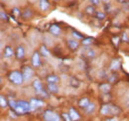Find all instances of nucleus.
Masks as SVG:
<instances>
[{
  "label": "nucleus",
  "instance_id": "obj_21",
  "mask_svg": "<svg viewBox=\"0 0 129 121\" xmlns=\"http://www.w3.org/2000/svg\"><path fill=\"white\" fill-rule=\"evenodd\" d=\"M83 110H84V112H85L86 114H92V113L95 111V104L92 103V102H90L89 105L87 106L85 109H83Z\"/></svg>",
  "mask_w": 129,
  "mask_h": 121
},
{
  "label": "nucleus",
  "instance_id": "obj_32",
  "mask_svg": "<svg viewBox=\"0 0 129 121\" xmlns=\"http://www.w3.org/2000/svg\"><path fill=\"white\" fill-rule=\"evenodd\" d=\"M62 117L64 119V121H72L70 115H69V113H63V114H62Z\"/></svg>",
  "mask_w": 129,
  "mask_h": 121
},
{
  "label": "nucleus",
  "instance_id": "obj_36",
  "mask_svg": "<svg viewBox=\"0 0 129 121\" xmlns=\"http://www.w3.org/2000/svg\"><path fill=\"white\" fill-rule=\"evenodd\" d=\"M13 13H14L15 15H19L21 12H20V10H19L18 8H14V9H13Z\"/></svg>",
  "mask_w": 129,
  "mask_h": 121
},
{
  "label": "nucleus",
  "instance_id": "obj_3",
  "mask_svg": "<svg viewBox=\"0 0 129 121\" xmlns=\"http://www.w3.org/2000/svg\"><path fill=\"white\" fill-rule=\"evenodd\" d=\"M8 78H9V80L12 83H14L16 85H20V84H22L25 81L22 72H19V71H13V72H11L9 74V76H8Z\"/></svg>",
  "mask_w": 129,
  "mask_h": 121
},
{
  "label": "nucleus",
  "instance_id": "obj_39",
  "mask_svg": "<svg viewBox=\"0 0 129 121\" xmlns=\"http://www.w3.org/2000/svg\"><path fill=\"white\" fill-rule=\"evenodd\" d=\"M116 1H118V2H120V3H122L123 1H125V0H116Z\"/></svg>",
  "mask_w": 129,
  "mask_h": 121
},
{
  "label": "nucleus",
  "instance_id": "obj_15",
  "mask_svg": "<svg viewBox=\"0 0 129 121\" xmlns=\"http://www.w3.org/2000/svg\"><path fill=\"white\" fill-rule=\"evenodd\" d=\"M50 2L49 0H40L39 1V7L42 11H47L50 9Z\"/></svg>",
  "mask_w": 129,
  "mask_h": 121
},
{
  "label": "nucleus",
  "instance_id": "obj_10",
  "mask_svg": "<svg viewBox=\"0 0 129 121\" xmlns=\"http://www.w3.org/2000/svg\"><path fill=\"white\" fill-rule=\"evenodd\" d=\"M67 45H68V47H69L72 51H76V50L80 47V43L78 42V40L69 39V40L67 41Z\"/></svg>",
  "mask_w": 129,
  "mask_h": 121
},
{
  "label": "nucleus",
  "instance_id": "obj_6",
  "mask_svg": "<svg viewBox=\"0 0 129 121\" xmlns=\"http://www.w3.org/2000/svg\"><path fill=\"white\" fill-rule=\"evenodd\" d=\"M22 74H23V76H24V80L27 81V80L32 78L33 75H34V71H33V69L31 67L25 66L22 69Z\"/></svg>",
  "mask_w": 129,
  "mask_h": 121
},
{
  "label": "nucleus",
  "instance_id": "obj_34",
  "mask_svg": "<svg viewBox=\"0 0 129 121\" xmlns=\"http://www.w3.org/2000/svg\"><path fill=\"white\" fill-rule=\"evenodd\" d=\"M0 16H1V19L2 20H7V15L4 13V11H1L0 12Z\"/></svg>",
  "mask_w": 129,
  "mask_h": 121
},
{
  "label": "nucleus",
  "instance_id": "obj_2",
  "mask_svg": "<svg viewBox=\"0 0 129 121\" xmlns=\"http://www.w3.org/2000/svg\"><path fill=\"white\" fill-rule=\"evenodd\" d=\"M120 108L118 106L114 105V104H110V103H106L103 104L100 108V113L102 115H116L120 113Z\"/></svg>",
  "mask_w": 129,
  "mask_h": 121
},
{
  "label": "nucleus",
  "instance_id": "obj_13",
  "mask_svg": "<svg viewBox=\"0 0 129 121\" xmlns=\"http://www.w3.org/2000/svg\"><path fill=\"white\" fill-rule=\"evenodd\" d=\"M16 58L18 60H23L25 58V50L22 46H19L16 49Z\"/></svg>",
  "mask_w": 129,
  "mask_h": 121
},
{
  "label": "nucleus",
  "instance_id": "obj_4",
  "mask_svg": "<svg viewBox=\"0 0 129 121\" xmlns=\"http://www.w3.org/2000/svg\"><path fill=\"white\" fill-rule=\"evenodd\" d=\"M33 87H34V89L36 91V93L38 94V95H40V96H42V97H48V93H47V91L44 89V86H43V83H42V81L39 79V78H36L34 81H33L32 83Z\"/></svg>",
  "mask_w": 129,
  "mask_h": 121
},
{
  "label": "nucleus",
  "instance_id": "obj_41",
  "mask_svg": "<svg viewBox=\"0 0 129 121\" xmlns=\"http://www.w3.org/2000/svg\"><path fill=\"white\" fill-rule=\"evenodd\" d=\"M55 1H57V0H55Z\"/></svg>",
  "mask_w": 129,
  "mask_h": 121
},
{
  "label": "nucleus",
  "instance_id": "obj_7",
  "mask_svg": "<svg viewBox=\"0 0 129 121\" xmlns=\"http://www.w3.org/2000/svg\"><path fill=\"white\" fill-rule=\"evenodd\" d=\"M30 104H31V109H32V111H34V110H36V109L42 107V106L44 105V102H43L41 99H39V98H32V99L30 100Z\"/></svg>",
  "mask_w": 129,
  "mask_h": 121
},
{
  "label": "nucleus",
  "instance_id": "obj_26",
  "mask_svg": "<svg viewBox=\"0 0 129 121\" xmlns=\"http://www.w3.org/2000/svg\"><path fill=\"white\" fill-rule=\"evenodd\" d=\"M92 43H93V39L92 38H84L81 41V44L84 47H89L90 45H92Z\"/></svg>",
  "mask_w": 129,
  "mask_h": 121
},
{
  "label": "nucleus",
  "instance_id": "obj_19",
  "mask_svg": "<svg viewBox=\"0 0 129 121\" xmlns=\"http://www.w3.org/2000/svg\"><path fill=\"white\" fill-rule=\"evenodd\" d=\"M120 66H121V64H120V60H118V59H115V60H113L111 62V64H110V70H112V71H117L119 68H120Z\"/></svg>",
  "mask_w": 129,
  "mask_h": 121
},
{
  "label": "nucleus",
  "instance_id": "obj_35",
  "mask_svg": "<svg viewBox=\"0 0 129 121\" xmlns=\"http://www.w3.org/2000/svg\"><path fill=\"white\" fill-rule=\"evenodd\" d=\"M122 40H123V41H125V42H127V41H128V37H127V34H126V33L122 34Z\"/></svg>",
  "mask_w": 129,
  "mask_h": 121
},
{
  "label": "nucleus",
  "instance_id": "obj_20",
  "mask_svg": "<svg viewBox=\"0 0 129 121\" xmlns=\"http://www.w3.org/2000/svg\"><path fill=\"white\" fill-rule=\"evenodd\" d=\"M48 90L51 93H57L59 92V86L57 83H48Z\"/></svg>",
  "mask_w": 129,
  "mask_h": 121
},
{
  "label": "nucleus",
  "instance_id": "obj_9",
  "mask_svg": "<svg viewBox=\"0 0 129 121\" xmlns=\"http://www.w3.org/2000/svg\"><path fill=\"white\" fill-rule=\"evenodd\" d=\"M68 113H69V115H70L72 121H78V120H80V118H81L80 113H79L75 108H70Z\"/></svg>",
  "mask_w": 129,
  "mask_h": 121
},
{
  "label": "nucleus",
  "instance_id": "obj_5",
  "mask_svg": "<svg viewBox=\"0 0 129 121\" xmlns=\"http://www.w3.org/2000/svg\"><path fill=\"white\" fill-rule=\"evenodd\" d=\"M43 118L45 121H61L60 115L53 110H46L43 114Z\"/></svg>",
  "mask_w": 129,
  "mask_h": 121
},
{
  "label": "nucleus",
  "instance_id": "obj_29",
  "mask_svg": "<svg viewBox=\"0 0 129 121\" xmlns=\"http://www.w3.org/2000/svg\"><path fill=\"white\" fill-rule=\"evenodd\" d=\"M95 17H96L97 20H104L105 19V14L103 13V12H100V11H98L96 12V14H95Z\"/></svg>",
  "mask_w": 129,
  "mask_h": 121
},
{
  "label": "nucleus",
  "instance_id": "obj_25",
  "mask_svg": "<svg viewBox=\"0 0 129 121\" xmlns=\"http://www.w3.org/2000/svg\"><path fill=\"white\" fill-rule=\"evenodd\" d=\"M85 13H86V14H88V15L96 14V11H95V8L93 7V5L86 6V7H85Z\"/></svg>",
  "mask_w": 129,
  "mask_h": 121
},
{
  "label": "nucleus",
  "instance_id": "obj_12",
  "mask_svg": "<svg viewBox=\"0 0 129 121\" xmlns=\"http://www.w3.org/2000/svg\"><path fill=\"white\" fill-rule=\"evenodd\" d=\"M83 55L87 59H93L95 57V52H94V50H92L90 48H86L83 51Z\"/></svg>",
  "mask_w": 129,
  "mask_h": 121
},
{
  "label": "nucleus",
  "instance_id": "obj_23",
  "mask_svg": "<svg viewBox=\"0 0 129 121\" xmlns=\"http://www.w3.org/2000/svg\"><path fill=\"white\" fill-rule=\"evenodd\" d=\"M101 101L103 102V104H106L108 103L110 100H111V95L109 93H102L101 94Z\"/></svg>",
  "mask_w": 129,
  "mask_h": 121
},
{
  "label": "nucleus",
  "instance_id": "obj_30",
  "mask_svg": "<svg viewBox=\"0 0 129 121\" xmlns=\"http://www.w3.org/2000/svg\"><path fill=\"white\" fill-rule=\"evenodd\" d=\"M108 77V81H110V82H115L116 81V79H117V77H116V75L115 74H113L111 76H107Z\"/></svg>",
  "mask_w": 129,
  "mask_h": 121
},
{
  "label": "nucleus",
  "instance_id": "obj_11",
  "mask_svg": "<svg viewBox=\"0 0 129 121\" xmlns=\"http://www.w3.org/2000/svg\"><path fill=\"white\" fill-rule=\"evenodd\" d=\"M98 88L101 93H109V91L111 89V85H110V83L104 82V83H100Z\"/></svg>",
  "mask_w": 129,
  "mask_h": 121
},
{
  "label": "nucleus",
  "instance_id": "obj_1",
  "mask_svg": "<svg viewBox=\"0 0 129 121\" xmlns=\"http://www.w3.org/2000/svg\"><path fill=\"white\" fill-rule=\"evenodd\" d=\"M9 106L11 107V109L17 113V114H26L28 112H31V104L28 101L25 100H18L15 101L13 99H9Z\"/></svg>",
  "mask_w": 129,
  "mask_h": 121
},
{
  "label": "nucleus",
  "instance_id": "obj_33",
  "mask_svg": "<svg viewBox=\"0 0 129 121\" xmlns=\"http://www.w3.org/2000/svg\"><path fill=\"white\" fill-rule=\"evenodd\" d=\"M90 3H91V5H93V6H97V5H99V0H88Z\"/></svg>",
  "mask_w": 129,
  "mask_h": 121
},
{
  "label": "nucleus",
  "instance_id": "obj_14",
  "mask_svg": "<svg viewBox=\"0 0 129 121\" xmlns=\"http://www.w3.org/2000/svg\"><path fill=\"white\" fill-rule=\"evenodd\" d=\"M46 80L48 83H58L60 80V77L55 74H51L46 77Z\"/></svg>",
  "mask_w": 129,
  "mask_h": 121
},
{
  "label": "nucleus",
  "instance_id": "obj_40",
  "mask_svg": "<svg viewBox=\"0 0 129 121\" xmlns=\"http://www.w3.org/2000/svg\"><path fill=\"white\" fill-rule=\"evenodd\" d=\"M102 1H108V0H102Z\"/></svg>",
  "mask_w": 129,
  "mask_h": 121
},
{
  "label": "nucleus",
  "instance_id": "obj_8",
  "mask_svg": "<svg viewBox=\"0 0 129 121\" xmlns=\"http://www.w3.org/2000/svg\"><path fill=\"white\" fill-rule=\"evenodd\" d=\"M31 62H32V66L34 68H39L41 66V58H40V54L38 52H34Z\"/></svg>",
  "mask_w": 129,
  "mask_h": 121
},
{
  "label": "nucleus",
  "instance_id": "obj_22",
  "mask_svg": "<svg viewBox=\"0 0 129 121\" xmlns=\"http://www.w3.org/2000/svg\"><path fill=\"white\" fill-rule=\"evenodd\" d=\"M80 84H81V81H80L78 78H76V77H71V79H70V85H71V86H73L74 88H77V87L80 86Z\"/></svg>",
  "mask_w": 129,
  "mask_h": 121
},
{
  "label": "nucleus",
  "instance_id": "obj_28",
  "mask_svg": "<svg viewBox=\"0 0 129 121\" xmlns=\"http://www.w3.org/2000/svg\"><path fill=\"white\" fill-rule=\"evenodd\" d=\"M22 16H23L24 19H29V18H31L33 16V13H32V11H31V9H26V10L24 11V13L22 14Z\"/></svg>",
  "mask_w": 129,
  "mask_h": 121
},
{
  "label": "nucleus",
  "instance_id": "obj_18",
  "mask_svg": "<svg viewBox=\"0 0 129 121\" xmlns=\"http://www.w3.org/2000/svg\"><path fill=\"white\" fill-rule=\"evenodd\" d=\"M89 103H90V101H89V99L87 97H81V99L79 100V106L82 109H85L87 106L89 105Z\"/></svg>",
  "mask_w": 129,
  "mask_h": 121
},
{
  "label": "nucleus",
  "instance_id": "obj_31",
  "mask_svg": "<svg viewBox=\"0 0 129 121\" xmlns=\"http://www.w3.org/2000/svg\"><path fill=\"white\" fill-rule=\"evenodd\" d=\"M73 36H74L75 38H77V40H78V39H83V38H82V35H81L80 33H78V32H76V31L73 32Z\"/></svg>",
  "mask_w": 129,
  "mask_h": 121
},
{
  "label": "nucleus",
  "instance_id": "obj_24",
  "mask_svg": "<svg viewBox=\"0 0 129 121\" xmlns=\"http://www.w3.org/2000/svg\"><path fill=\"white\" fill-rule=\"evenodd\" d=\"M40 53H41V55H42L43 57H45V58H48L49 56H50V51H49L48 48H47L46 46H42V47L40 48Z\"/></svg>",
  "mask_w": 129,
  "mask_h": 121
},
{
  "label": "nucleus",
  "instance_id": "obj_37",
  "mask_svg": "<svg viewBox=\"0 0 129 121\" xmlns=\"http://www.w3.org/2000/svg\"><path fill=\"white\" fill-rule=\"evenodd\" d=\"M113 41H114V44L117 46L118 45V41H119V38L117 37V38H113Z\"/></svg>",
  "mask_w": 129,
  "mask_h": 121
},
{
  "label": "nucleus",
  "instance_id": "obj_27",
  "mask_svg": "<svg viewBox=\"0 0 129 121\" xmlns=\"http://www.w3.org/2000/svg\"><path fill=\"white\" fill-rule=\"evenodd\" d=\"M0 105H1L2 108H5V107H7L9 105V102L7 101V99H6V97L4 95L0 96Z\"/></svg>",
  "mask_w": 129,
  "mask_h": 121
},
{
  "label": "nucleus",
  "instance_id": "obj_16",
  "mask_svg": "<svg viewBox=\"0 0 129 121\" xmlns=\"http://www.w3.org/2000/svg\"><path fill=\"white\" fill-rule=\"evenodd\" d=\"M13 54H14L13 49H12L10 46H6V47H5V49H4V52H3L4 58L9 59V58H11V57L13 56Z\"/></svg>",
  "mask_w": 129,
  "mask_h": 121
},
{
  "label": "nucleus",
  "instance_id": "obj_17",
  "mask_svg": "<svg viewBox=\"0 0 129 121\" xmlns=\"http://www.w3.org/2000/svg\"><path fill=\"white\" fill-rule=\"evenodd\" d=\"M50 33L52 34V35H54V36H60V34H61V28L58 26V25H56V24H54V25H52L51 27H50Z\"/></svg>",
  "mask_w": 129,
  "mask_h": 121
},
{
  "label": "nucleus",
  "instance_id": "obj_38",
  "mask_svg": "<svg viewBox=\"0 0 129 121\" xmlns=\"http://www.w3.org/2000/svg\"><path fill=\"white\" fill-rule=\"evenodd\" d=\"M105 121H116V119H114V118H108L107 120H105Z\"/></svg>",
  "mask_w": 129,
  "mask_h": 121
}]
</instances>
